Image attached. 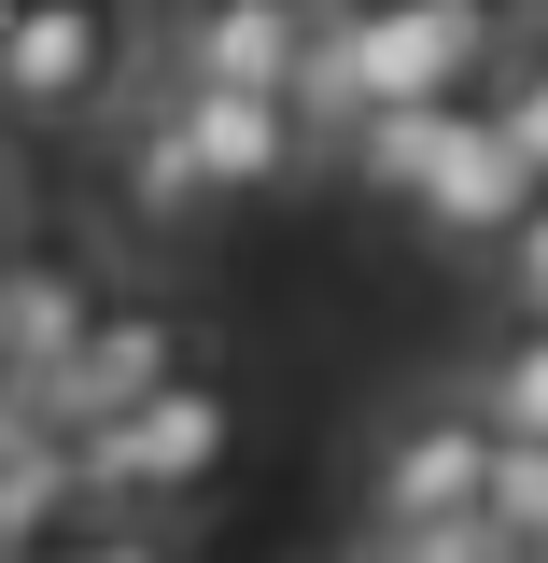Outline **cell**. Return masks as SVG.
<instances>
[{"instance_id":"cell-1","label":"cell","mask_w":548,"mask_h":563,"mask_svg":"<svg viewBox=\"0 0 548 563\" xmlns=\"http://www.w3.org/2000/svg\"><path fill=\"white\" fill-rule=\"evenodd\" d=\"M506 57V0H310V43H295V128H351L366 99H450L492 85Z\"/></svg>"},{"instance_id":"cell-2","label":"cell","mask_w":548,"mask_h":563,"mask_svg":"<svg viewBox=\"0 0 548 563\" xmlns=\"http://www.w3.org/2000/svg\"><path fill=\"white\" fill-rule=\"evenodd\" d=\"M70 451H85V493H113V507H183L239 465V395L211 366H169L113 422H70Z\"/></svg>"},{"instance_id":"cell-3","label":"cell","mask_w":548,"mask_h":563,"mask_svg":"<svg viewBox=\"0 0 548 563\" xmlns=\"http://www.w3.org/2000/svg\"><path fill=\"white\" fill-rule=\"evenodd\" d=\"M169 366H198V352H183V310H155V296H85V324H70V352L43 366L29 422H113L127 395H155Z\"/></svg>"},{"instance_id":"cell-4","label":"cell","mask_w":548,"mask_h":563,"mask_svg":"<svg viewBox=\"0 0 548 563\" xmlns=\"http://www.w3.org/2000/svg\"><path fill=\"white\" fill-rule=\"evenodd\" d=\"M113 70H127L113 0H0V99L14 113H99Z\"/></svg>"},{"instance_id":"cell-5","label":"cell","mask_w":548,"mask_h":563,"mask_svg":"<svg viewBox=\"0 0 548 563\" xmlns=\"http://www.w3.org/2000/svg\"><path fill=\"white\" fill-rule=\"evenodd\" d=\"M169 128H183V155H198L211 198H268L281 169L310 155L295 99H268V85H169Z\"/></svg>"},{"instance_id":"cell-6","label":"cell","mask_w":548,"mask_h":563,"mask_svg":"<svg viewBox=\"0 0 548 563\" xmlns=\"http://www.w3.org/2000/svg\"><path fill=\"white\" fill-rule=\"evenodd\" d=\"M479 409H409L380 437V465H366V536L380 521H450V507H479Z\"/></svg>"},{"instance_id":"cell-7","label":"cell","mask_w":548,"mask_h":563,"mask_svg":"<svg viewBox=\"0 0 548 563\" xmlns=\"http://www.w3.org/2000/svg\"><path fill=\"white\" fill-rule=\"evenodd\" d=\"M295 43H310V0H183L169 14V85H295Z\"/></svg>"},{"instance_id":"cell-8","label":"cell","mask_w":548,"mask_h":563,"mask_svg":"<svg viewBox=\"0 0 548 563\" xmlns=\"http://www.w3.org/2000/svg\"><path fill=\"white\" fill-rule=\"evenodd\" d=\"M535 169H548V155H521L492 113H465V128H450V155L409 184V211L436 225V240H492V225H521V211H535Z\"/></svg>"},{"instance_id":"cell-9","label":"cell","mask_w":548,"mask_h":563,"mask_svg":"<svg viewBox=\"0 0 548 563\" xmlns=\"http://www.w3.org/2000/svg\"><path fill=\"white\" fill-rule=\"evenodd\" d=\"M85 296H99V282L70 268V254H14V268H0V366H14V409L43 395V366L70 352V324H85Z\"/></svg>"},{"instance_id":"cell-10","label":"cell","mask_w":548,"mask_h":563,"mask_svg":"<svg viewBox=\"0 0 548 563\" xmlns=\"http://www.w3.org/2000/svg\"><path fill=\"white\" fill-rule=\"evenodd\" d=\"M127 198L155 211V225H183V211H211L198 155H183V128H169V99H155V113H127Z\"/></svg>"},{"instance_id":"cell-11","label":"cell","mask_w":548,"mask_h":563,"mask_svg":"<svg viewBox=\"0 0 548 563\" xmlns=\"http://www.w3.org/2000/svg\"><path fill=\"white\" fill-rule=\"evenodd\" d=\"M366 563H535V536H506V521H479V507H450V521H380Z\"/></svg>"},{"instance_id":"cell-12","label":"cell","mask_w":548,"mask_h":563,"mask_svg":"<svg viewBox=\"0 0 548 563\" xmlns=\"http://www.w3.org/2000/svg\"><path fill=\"white\" fill-rule=\"evenodd\" d=\"M465 409H479V437H548V352H535V310H521V339L479 366V395H465Z\"/></svg>"},{"instance_id":"cell-13","label":"cell","mask_w":548,"mask_h":563,"mask_svg":"<svg viewBox=\"0 0 548 563\" xmlns=\"http://www.w3.org/2000/svg\"><path fill=\"white\" fill-rule=\"evenodd\" d=\"M479 521L548 536V437H492V451H479Z\"/></svg>"},{"instance_id":"cell-14","label":"cell","mask_w":548,"mask_h":563,"mask_svg":"<svg viewBox=\"0 0 548 563\" xmlns=\"http://www.w3.org/2000/svg\"><path fill=\"white\" fill-rule=\"evenodd\" d=\"M14 563H169V550H155V536H70V521H57L43 550H14Z\"/></svg>"},{"instance_id":"cell-15","label":"cell","mask_w":548,"mask_h":563,"mask_svg":"<svg viewBox=\"0 0 548 563\" xmlns=\"http://www.w3.org/2000/svg\"><path fill=\"white\" fill-rule=\"evenodd\" d=\"M0 422H14V409H0Z\"/></svg>"}]
</instances>
